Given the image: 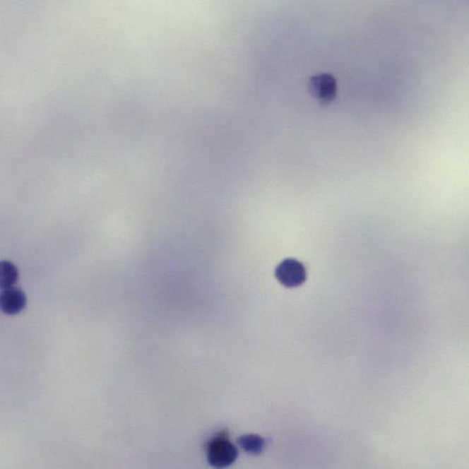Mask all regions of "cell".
<instances>
[{"instance_id":"obj_1","label":"cell","mask_w":469,"mask_h":469,"mask_svg":"<svg viewBox=\"0 0 469 469\" xmlns=\"http://www.w3.org/2000/svg\"><path fill=\"white\" fill-rule=\"evenodd\" d=\"M237 456L239 451L237 447L224 436L215 437L206 447V458L214 468L230 467L237 461Z\"/></svg>"},{"instance_id":"obj_2","label":"cell","mask_w":469,"mask_h":469,"mask_svg":"<svg viewBox=\"0 0 469 469\" xmlns=\"http://www.w3.org/2000/svg\"><path fill=\"white\" fill-rule=\"evenodd\" d=\"M277 280L283 286L296 287L302 285L307 279V272L301 262L293 259H284L275 271Z\"/></svg>"},{"instance_id":"obj_3","label":"cell","mask_w":469,"mask_h":469,"mask_svg":"<svg viewBox=\"0 0 469 469\" xmlns=\"http://www.w3.org/2000/svg\"><path fill=\"white\" fill-rule=\"evenodd\" d=\"M309 93L319 101L328 103L333 101L337 95V81L331 74L315 75L309 81Z\"/></svg>"},{"instance_id":"obj_4","label":"cell","mask_w":469,"mask_h":469,"mask_svg":"<svg viewBox=\"0 0 469 469\" xmlns=\"http://www.w3.org/2000/svg\"><path fill=\"white\" fill-rule=\"evenodd\" d=\"M1 309L8 315H15L23 311L27 304V298L23 290L9 287L1 293Z\"/></svg>"},{"instance_id":"obj_5","label":"cell","mask_w":469,"mask_h":469,"mask_svg":"<svg viewBox=\"0 0 469 469\" xmlns=\"http://www.w3.org/2000/svg\"><path fill=\"white\" fill-rule=\"evenodd\" d=\"M237 443L242 446L244 451L252 456H259L263 453L267 442L263 437L258 434H245L237 439Z\"/></svg>"},{"instance_id":"obj_6","label":"cell","mask_w":469,"mask_h":469,"mask_svg":"<svg viewBox=\"0 0 469 469\" xmlns=\"http://www.w3.org/2000/svg\"><path fill=\"white\" fill-rule=\"evenodd\" d=\"M0 278H1V287L3 290H7L9 289V287H12L18 280V268H16V266L12 264L11 262L2 261Z\"/></svg>"}]
</instances>
